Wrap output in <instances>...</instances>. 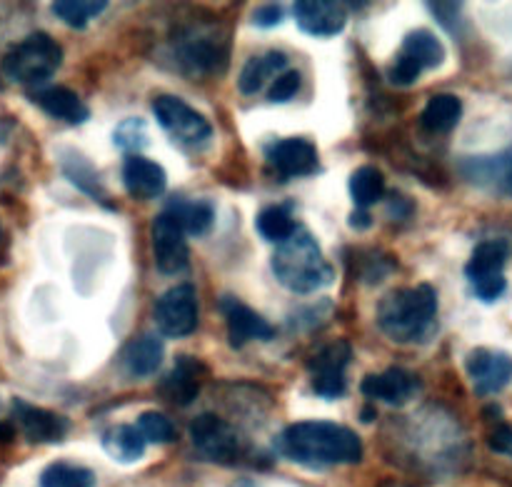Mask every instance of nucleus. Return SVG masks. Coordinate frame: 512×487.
<instances>
[{
  "label": "nucleus",
  "instance_id": "1",
  "mask_svg": "<svg viewBox=\"0 0 512 487\" xmlns=\"http://www.w3.org/2000/svg\"><path fill=\"white\" fill-rule=\"evenodd\" d=\"M278 453L305 468L353 465L363 458V443L350 428L328 420L288 425L278 438Z\"/></svg>",
  "mask_w": 512,
  "mask_h": 487
},
{
  "label": "nucleus",
  "instance_id": "2",
  "mask_svg": "<svg viewBox=\"0 0 512 487\" xmlns=\"http://www.w3.org/2000/svg\"><path fill=\"white\" fill-rule=\"evenodd\" d=\"M378 325L395 343H425L438 325V293L423 283L388 293L378 305Z\"/></svg>",
  "mask_w": 512,
  "mask_h": 487
},
{
  "label": "nucleus",
  "instance_id": "3",
  "mask_svg": "<svg viewBox=\"0 0 512 487\" xmlns=\"http://www.w3.org/2000/svg\"><path fill=\"white\" fill-rule=\"evenodd\" d=\"M270 268L280 285L298 295H310L315 290L328 288L335 280L333 265L325 260L320 243L303 228L295 230L285 243L275 248Z\"/></svg>",
  "mask_w": 512,
  "mask_h": 487
},
{
  "label": "nucleus",
  "instance_id": "4",
  "mask_svg": "<svg viewBox=\"0 0 512 487\" xmlns=\"http://www.w3.org/2000/svg\"><path fill=\"white\" fill-rule=\"evenodd\" d=\"M63 63V48L48 33H33L8 50L3 73L20 85H43Z\"/></svg>",
  "mask_w": 512,
  "mask_h": 487
},
{
  "label": "nucleus",
  "instance_id": "5",
  "mask_svg": "<svg viewBox=\"0 0 512 487\" xmlns=\"http://www.w3.org/2000/svg\"><path fill=\"white\" fill-rule=\"evenodd\" d=\"M505 263H508V245L503 240H485L473 250L465 265V278L473 285L478 300L495 303L503 298L508 288V280L503 275Z\"/></svg>",
  "mask_w": 512,
  "mask_h": 487
},
{
  "label": "nucleus",
  "instance_id": "6",
  "mask_svg": "<svg viewBox=\"0 0 512 487\" xmlns=\"http://www.w3.org/2000/svg\"><path fill=\"white\" fill-rule=\"evenodd\" d=\"M153 113L155 120L168 130L170 138L183 145L198 148V145L208 143L210 135H213V125L198 110H193L185 100L175 98V95H160V98H155Z\"/></svg>",
  "mask_w": 512,
  "mask_h": 487
},
{
  "label": "nucleus",
  "instance_id": "7",
  "mask_svg": "<svg viewBox=\"0 0 512 487\" xmlns=\"http://www.w3.org/2000/svg\"><path fill=\"white\" fill-rule=\"evenodd\" d=\"M155 325L165 338H188L198 328V293L190 283L175 285L163 293L153 310Z\"/></svg>",
  "mask_w": 512,
  "mask_h": 487
},
{
  "label": "nucleus",
  "instance_id": "8",
  "mask_svg": "<svg viewBox=\"0 0 512 487\" xmlns=\"http://www.w3.org/2000/svg\"><path fill=\"white\" fill-rule=\"evenodd\" d=\"M353 350L345 340H335V343L325 345L313 360H310V385H313L315 395L325 400H338L345 393V368L350 365Z\"/></svg>",
  "mask_w": 512,
  "mask_h": 487
},
{
  "label": "nucleus",
  "instance_id": "9",
  "mask_svg": "<svg viewBox=\"0 0 512 487\" xmlns=\"http://www.w3.org/2000/svg\"><path fill=\"white\" fill-rule=\"evenodd\" d=\"M153 258L155 268L163 275L183 273L188 268V235L180 228L178 218L170 210H163L153 220Z\"/></svg>",
  "mask_w": 512,
  "mask_h": 487
},
{
  "label": "nucleus",
  "instance_id": "10",
  "mask_svg": "<svg viewBox=\"0 0 512 487\" xmlns=\"http://www.w3.org/2000/svg\"><path fill=\"white\" fill-rule=\"evenodd\" d=\"M190 440L205 458L218 460V463H230L240 450L235 430L213 413L198 415L190 423Z\"/></svg>",
  "mask_w": 512,
  "mask_h": 487
},
{
  "label": "nucleus",
  "instance_id": "11",
  "mask_svg": "<svg viewBox=\"0 0 512 487\" xmlns=\"http://www.w3.org/2000/svg\"><path fill=\"white\" fill-rule=\"evenodd\" d=\"M465 180L500 198H512V145L503 153L473 155L460 163Z\"/></svg>",
  "mask_w": 512,
  "mask_h": 487
},
{
  "label": "nucleus",
  "instance_id": "12",
  "mask_svg": "<svg viewBox=\"0 0 512 487\" xmlns=\"http://www.w3.org/2000/svg\"><path fill=\"white\" fill-rule=\"evenodd\" d=\"M465 370H468L475 393L495 395L512 380V358L503 350L478 348L465 360Z\"/></svg>",
  "mask_w": 512,
  "mask_h": 487
},
{
  "label": "nucleus",
  "instance_id": "13",
  "mask_svg": "<svg viewBox=\"0 0 512 487\" xmlns=\"http://www.w3.org/2000/svg\"><path fill=\"white\" fill-rule=\"evenodd\" d=\"M13 415L28 443H60L70 428L63 415L35 408V405L23 403V400H13Z\"/></svg>",
  "mask_w": 512,
  "mask_h": 487
},
{
  "label": "nucleus",
  "instance_id": "14",
  "mask_svg": "<svg viewBox=\"0 0 512 487\" xmlns=\"http://www.w3.org/2000/svg\"><path fill=\"white\" fill-rule=\"evenodd\" d=\"M360 390L370 400H383L388 405H405L420 390V380L410 370L388 368L383 373L365 375V380L360 383Z\"/></svg>",
  "mask_w": 512,
  "mask_h": 487
},
{
  "label": "nucleus",
  "instance_id": "15",
  "mask_svg": "<svg viewBox=\"0 0 512 487\" xmlns=\"http://www.w3.org/2000/svg\"><path fill=\"white\" fill-rule=\"evenodd\" d=\"M293 15L298 28L315 38H333L345 28V20H348L343 5L328 3V0H300L293 5Z\"/></svg>",
  "mask_w": 512,
  "mask_h": 487
},
{
  "label": "nucleus",
  "instance_id": "16",
  "mask_svg": "<svg viewBox=\"0 0 512 487\" xmlns=\"http://www.w3.org/2000/svg\"><path fill=\"white\" fill-rule=\"evenodd\" d=\"M220 305H223L225 323H228L230 348H243V345L253 343V340H270L275 335L268 320L245 303H240V300L223 298Z\"/></svg>",
  "mask_w": 512,
  "mask_h": 487
},
{
  "label": "nucleus",
  "instance_id": "17",
  "mask_svg": "<svg viewBox=\"0 0 512 487\" xmlns=\"http://www.w3.org/2000/svg\"><path fill=\"white\" fill-rule=\"evenodd\" d=\"M268 163L283 178H303L318 170V148L305 138L278 140L268 150Z\"/></svg>",
  "mask_w": 512,
  "mask_h": 487
},
{
  "label": "nucleus",
  "instance_id": "18",
  "mask_svg": "<svg viewBox=\"0 0 512 487\" xmlns=\"http://www.w3.org/2000/svg\"><path fill=\"white\" fill-rule=\"evenodd\" d=\"M123 183L133 198L153 200L165 193L168 175H165L163 165H158L155 160L143 158V155H130L123 165Z\"/></svg>",
  "mask_w": 512,
  "mask_h": 487
},
{
  "label": "nucleus",
  "instance_id": "19",
  "mask_svg": "<svg viewBox=\"0 0 512 487\" xmlns=\"http://www.w3.org/2000/svg\"><path fill=\"white\" fill-rule=\"evenodd\" d=\"M163 358V340L155 338V335H140V338H133L123 348V353H120V368L130 378H150V375L160 370Z\"/></svg>",
  "mask_w": 512,
  "mask_h": 487
},
{
  "label": "nucleus",
  "instance_id": "20",
  "mask_svg": "<svg viewBox=\"0 0 512 487\" xmlns=\"http://www.w3.org/2000/svg\"><path fill=\"white\" fill-rule=\"evenodd\" d=\"M33 103L38 105L40 110L50 115V118L65 120L70 125H78L88 120V105L78 98V93H73L70 88H63V85H50V88H38L33 90Z\"/></svg>",
  "mask_w": 512,
  "mask_h": 487
},
{
  "label": "nucleus",
  "instance_id": "21",
  "mask_svg": "<svg viewBox=\"0 0 512 487\" xmlns=\"http://www.w3.org/2000/svg\"><path fill=\"white\" fill-rule=\"evenodd\" d=\"M400 55H405L408 60H413L420 70H435L445 63V45L440 43V38L430 30L420 28L413 33L405 35L403 50Z\"/></svg>",
  "mask_w": 512,
  "mask_h": 487
},
{
  "label": "nucleus",
  "instance_id": "22",
  "mask_svg": "<svg viewBox=\"0 0 512 487\" xmlns=\"http://www.w3.org/2000/svg\"><path fill=\"white\" fill-rule=\"evenodd\" d=\"M460 118H463V100L453 93H440L428 100L423 115H420V123L430 133H448L460 123Z\"/></svg>",
  "mask_w": 512,
  "mask_h": 487
},
{
  "label": "nucleus",
  "instance_id": "23",
  "mask_svg": "<svg viewBox=\"0 0 512 487\" xmlns=\"http://www.w3.org/2000/svg\"><path fill=\"white\" fill-rule=\"evenodd\" d=\"M145 440L135 425H115V428L105 430L103 448L118 463H138L145 455Z\"/></svg>",
  "mask_w": 512,
  "mask_h": 487
},
{
  "label": "nucleus",
  "instance_id": "24",
  "mask_svg": "<svg viewBox=\"0 0 512 487\" xmlns=\"http://www.w3.org/2000/svg\"><path fill=\"white\" fill-rule=\"evenodd\" d=\"M285 63H288V58H285L283 53H278V50L250 58L248 63L243 65V70H240V78H238L240 93L255 95L265 83H268V78H273L275 73H280V70L285 68Z\"/></svg>",
  "mask_w": 512,
  "mask_h": 487
},
{
  "label": "nucleus",
  "instance_id": "25",
  "mask_svg": "<svg viewBox=\"0 0 512 487\" xmlns=\"http://www.w3.org/2000/svg\"><path fill=\"white\" fill-rule=\"evenodd\" d=\"M60 168H63L65 178H68L75 188L88 193L93 200L105 203V188L98 178V170H95L93 165H90V160L83 158L78 150H68V153L60 158Z\"/></svg>",
  "mask_w": 512,
  "mask_h": 487
},
{
  "label": "nucleus",
  "instance_id": "26",
  "mask_svg": "<svg viewBox=\"0 0 512 487\" xmlns=\"http://www.w3.org/2000/svg\"><path fill=\"white\" fill-rule=\"evenodd\" d=\"M168 210L178 218L185 235H195V238L210 233L215 223V210L208 200H175Z\"/></svg>",
  "mask_w": 512,
  "mask_h": 487
},
{
  "label": "nucleus",
  "instance_id": "27",
  "mask_svg": "<svg viewBox=\"0 0 512 487\" xmlns=\"http://www.w3.org/2000/svg\"><path fill=\"white\" fill-rule=\"evenodd\" d=\"M165 395H168L173 403L188 405L198 398L200 380H198V363L188 358H180L178 365L173 368V373L165 378L163 383Z\"/></svg>",
  "mask_w": 512,
  "mask_h": 487
},
{
  "label": "nucleus",
  "instance_id": "28",
  "mask_svg": "<svg viewBox=\"0 0 512 487\" xmlns=\"http://www.w3.org/2000/svg\"><path fill=\"white\" fill-rule=\"evenodd\" d=\"M385 195V175L375 165H363L350 175V198L358 210L370 208Z\"/></svg>",
  "mask_w": 512,
  "mask_h": 487
},
{
  "label": "nucleus",
  "instance_id": "29",
  "mask_svg": "<svg viewBox=\"0 0 512 487\" xmlns=\"http://www.w3.org/2000/svg\"><path fill=\"white\" fill-rule=\"evenodd\" d=\"M255 228L263 235V240L280 245L298 230V225H295L288 205H270V208L260 210V215L255 218Z\"/></svg>",
  "mask_w": 512,
  "mask_h": 487
},
{
  "label": "nucleus",
  "instance_id": "30",
  "mask_svg": "<svg viewBox=\"0 0 512 487\" xmlns=\"http://www.w3.org/2000/svg\"><path fill=\"white\" fill-rule=\"evenodd\" d=\"M108 8L105 0H55L50 10L55 18L63 20L70 28H85L93 18H98L103 10Z\"/></svg>",
  "mask_w": 512,
  "mask_h": 487
},
{
  "label": "nucleus",
  "instance_id": "31",
  "mask_svg": "<svg viewBox=\"0 0 512 487\" xmlns=\"http://www.w3.org/2000/svg\"><path fill=\"white\" fill-rule=\"evenodd\" d=\"M178 58L183 60L190 73H208V70L218 68V58L225 60V53L218 48V43H210V40H188L180 48Z\"/></svg>",
  "mask_w": 512,
  "mask_h": 487
},
{
  "label": "nucleus",
  "instance_id": "32",
  "mask_svg": "<svg viewBox=\"0 0 512 487\" xmlns=\"http://www.w3.org/2000/svg\"><path fill=\"white\" fill-rule=\"evenodd\" d=\"M40 487H95V475L73 463H53L40 475Z\"/></svg>",
  "mask_w": 512,
  "mask_h": 487
},
{
  "label": "nucleus",
  "instance_id": "33",
  "mask_svg": "<svg viewBox=\"0 0 512 487\" xmlns=\"http://www.w3.org/2000/svg\"><path fill=\"white\" fill-rule=\"evenodd\" d=\"M148 140V125H145L143 118L123 120L113 133V143L118 145L120 150L133 155H140V150L148 145Z\"/></svg>",
  "mask_w": 512,
  "mask_h": 487
},
{
  "label": "nucleus",
  "instance_id": "34",
  "mask_svg": "<svg viewBox=\"0 0 512 487\" xmlns=\"http://www.w3.org/2000/svg\"><path fill=\"white\" fill-rule=\"evenodd\" d=\"M135 428L140 430V435H143L145 443H155V445H168L173 443L178 435H175V425L170 423L168 418H165L163 413H143L140 415L138 425Z\"/></svg>",
  "mask_w": 512,
  "mask_h": 487
},
{
  "label": "nucleus",
  "instance_id": "35",
  "mask_svg": "<svg viewBox=\"0 0 512 487\" xmlns=\"http://www.w3.org/2000/svg\"><path fill=\"white\" fill-rule=\"evenodd\" d=\"M300 85H303V78H300L298 70H285L270 85V103H288L298 95Z\"/></svg>",
  "mask_w": 512,
  "mask_h": 487
},
{
  "label": "nucleus",
  "instance_id": "36",
  "mask_svg": "<svg viewBox=\"0 0 512 487\" xmlns=\"http://www.w3.org/2000/svg\"><path fill=\"white\" fill-rule=\"evenodd\" d=\"M420 73H423V70H420L413 60H408L405 55H398V60L390 65V83L403 85L405 88V85H413L415 80L420 78Z\"/></svg>",
  "mask_w": 512,
  "mask_h": 487
},
{
  "label": "nucleus",
  "instance_id": "37",
  "mask_svg": "<svg viewBox=\"0 0 512 487\" xmlns=\"http://www.w3.org/2000/svg\"><path fill=\"white\" fill-rule=\"evenodd\" d=\"M488 445H490V450H495L498 455L512 458V428L510 425H498V428L488 435Z\"/></svg>",
  "mask_w": 512,
  "mask_h": 487
},
{
  "label": "nucleus",
  "instance_id": "38",
  "mask_svg": "<svg viewBox=\"0 0 512 487\" xmlns=\"http://www.w3.org/2000/svg\"><path fill=\"white\" fill-rule=\"evenodd\" d=\"M283 8L275 3H268V5H260L258 10L253 13V23L258 25V28H275V25L283 23Z\"/></svg>",
  "mask_w": 512,
  "mask_h": 487
},
{
  "label": "nucleus",
  "instance_id": "39",
  "mask_svg": "<svg viewBox=\"0 0 512 487\" xmlns=\"http://www.w3.org/2000/svg\"><path fill=\"white\" fill-rule=\"evenodd\" d=\"M428 8L433 10L435 18H438L445 28L450 30L455 28V20H458V13H460V3H428Z\"/></svg>",
  "mask_w": 512,
  "mask_h": 487
},
{
  "label": "nucleus",
  "instance_id": "40",
  "mask_svg": "<svg viewBox=\"0 0 512 487\" xmlns=\"http://www.w3.org/2000/svg\"><path fill=\"white\" fill-rule=\"evenodd\" d=\"M350 228H355V230H363V228H368L370 223H373V218H370L368 215V210H355L353 215H350Z\"/></svg>",
  "mask_w": 512,
  "mask_h": 487
},
{
  "label": "nucleus",
  "instance_id": "41",
  "mask_svg": "<svg viewBox=\"0 0 512 487\" xmlns=\"http://www.w3.org/2000/svg\"><path fill=\"white\" fill-rule=\"evenodd\" d=\"M15 435V428L10 423H0V443H10Z\"/></svg>",
  "mask_w": 512,
  "mask_h": 487
},
{
  "label": "nucleus",
  "instance_id": "42",
  "mask_svg": "<svg viewBox=\"0 0 512 487\" xmlns=\"http://www.w3.org/2000/svg\"><path fill=\"white\" fill-rule=\"evenodd\" d=\"M375 418V410L373 408H365L363 410V420H365V423H370V420H373Z\"/></svg>",
  "mask_w": 512,
  "mask_h": 487
}]
</instances>
